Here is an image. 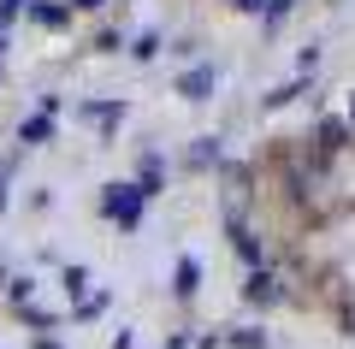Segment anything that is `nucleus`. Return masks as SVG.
Segmentation results:
<instances>
[{
    "instance_id": "nucleus-3",
    "label": "nucleus",
    "mask_w": 355,
    "mask_h": 349,
    "mask_svg": "<svg viewBox=\"0 0 355 349\" xmlns=\"http://www.w3.org/2000/svg\"><path fill=\"white\" fill-rule=\"evenodd\" d=\"M249 296H254V302H266V296H272V278L254 273V278H249Z\"/></svg>"
},
{
    "instance_id": "nucleus-4",
    "label": "nucleus",
    "mask_w": 355,
    "mask_h": 349,
    "mask_svg": "<svg viewBox=\"0 0 355 349\" xmlns=\"http://www.w3.org/2000/svg\"><path fill=\"white\" fill-rule=\"evenodd\" d=\"M77 6H101V0H77Z\"/></svg>"
},
{
    "instance_id": "nucleus-1",
    "label": "nucleus",
    "mask_w": 355,
    "mask_h": 349,
    "mask_svg": "<svg viewBox=\"0 0 355 349\" xmlns=\"http://www.w3.org/2000/svg\"><path fill=\"white\" fill-rule=\"evenodd\" d=\"M107 213H119V219H137V189H113V196H107Z\"/></svg>"
},
{
    "instance_id": "nucleus-2",
    "label": "nucleus",
    "mask_w": 355,
    "mask_h": 349,
    "mask_svg": "<svg viewBox=\"0 0 355 349\" xmlns=\"http://www.w3.org/2000/svg\"><path fill=\"white\" fill-rule=\"evenodd\" d=\"M178 89H184V95H190V101H202L207 89H214V71H207V65H202V71H190V77H184V83H178Z\"/></svg>"
}]
</instances>
